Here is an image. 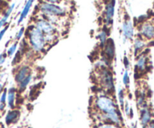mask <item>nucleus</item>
I'll list each match as a JSON object with an SVG mask.
<instances>
[{"label":"nucleus","mask_w":154,"mask_h":128,"mask_svg":"<svg viewBox=\"0 0 154 128\" xmlns=\"http://www.w3.org/2000/svg\"><path fill=\"white\" fill-rule=\"evenodd\" d=\"M95 106L103 114H119L116 105L111 98L106 96H100L96 99Z\"/></svg>","instance_id":"1"},{"label":"nucleus","mask_w":154,"mask_h":128,"mask_svg":"<svg viewBox=\"0 0 154 128\" xmlns=\"http://www.w3.org/2000/svg\"><path fill=\"white\" fill-rule=\"evenodd\" d=\"M29 39L32 49L36 52L43 51L45 45V34L37 29L36 28H32L29 32Z\"/></svg>","instance_id":"2"},{"label":"nucleus","mask_w":154,"mask_h":128,"mask_svg":"<svg viewBox=\"0 0 154 128\" xmlns=\"http://www.w3.org/2000/svg\"><path fill=\"white\" fill-rule=\"evenodd\" d=\"M40 11L45 15L49 17H56V16H63L66 14L64 9L60 7L50 3H42L40 5Z\"/></svg>","instance_id":"3"},{"label":"nucleus","mask_w":154,"mask_h":128,"mask_svg":"<svg viewBox=\"0 0 154 128\" xmlns=\"http://www.w3.org/2000/svg\"><path fill=\"white\" fill-rule=\"evenodd\" d=\"M100 82L103 88L107 91V92L114 93V85L113 79H112V73L106 69H102L100 73Z\"/></svg>","instance_id":"4"},{"label":"nucleus","mask_w":154,"mask_h":128,"mask_svg":"<svg viewBox=\"0 0 154 128\" xmlns=\"http://www.w3.org/2000/svg\"><path fill=\"white\" fill-rule=\"evenodd\" d=\"M35 28L37 29L42 32V33H45V36L48 35H54L55 29L53 26V25L51 23L45 20H39L36 22L35 24Z\"/></svg>","instance_id":"5"},{"label":"nucleus","mask_w":154,"mask_h":128,"mask_svg":"<svg viewBox=\"0 0 154 128\" xmlns=\"http://www.w3.org/2000/svg\"><path fill=\"white\" fill-rule=\"evenodd\" d=\"M140 33L146 39H151L154 38V23L152 22H146L143 23L140 28Z\"/></svg>","instance_id":"6"},{"label":"nucleus","mask_w":154,"mask_h":128,"mask_svg":"<svg viewBox=\"0 0 154 128\" xmlns=\"http://www.w3.org/2000/svg\"><path fill=\"white\" fill-rule=\"evenodd\" d=\"M140 123L143 127L152 121V113L146 104L140 107Z\"/></svg>","instance_id":"7"},{"label":"nucleus","mask_w":154,"mask_h":128,"mask_svg":"<svg viewBox=\"0 0 154 128\" xmlns=\"http://www.w3.org/2000/svg\"><path fill=\"white\" fill-rule=\"evenodd\" d=\"M104 54L106 55V58L107 60H112L115 54V45L112 39H108L104 45Z\"/></svg>","instance_id":"8"},{"label":"nucleus","mask_w":154,"mask_h":128,"mask_svg":"<svg viewBox=\"0 0 154 128\" xmlns=\"http://www.w3.org/2000/svg\"><path fill=\"white\" fill-rule=\"evenodd\" d=\"M122 32L123 36L126 39H132L134 36V28H133L132 22L130 20H125L122 24Z\"/></svg>","instance_id":"9"},{"label":"nucleus","mask_w":154,"mask_h":128,"mask_svg":"<svg viewBox=\"0 0 154 128\" xmlns=\"http://www.w3.org/2000/svg\"><path fill=\"white\" fill-rule=\"evenodd\" d=\"M30 68L29 67H26V66H23L17 71L15 76V81L17 83L20 84L23 79H25L29 75H30Z\"/></svg>","instance_id":"10"},{"label":"nucleus","mask_w":154,"mask_h":128,"mask_svg":"<svg viewBox=\"0 0 154 128\" xmlns=\"http://www.w3.org/2000/svg\"><path fill=\"white\" fill-rule=\"evenodd\" d=\"M114 7H115V1H112L106 5V20L107 26L112 23V17L114 15Z\"/></svg>","instance_id":"11"},{"label":"nucleus","mask_w":154,"mask_h":128,"mask_svg":"<svg viewBox=\"0 0 154 128\" xmlns=\"http://www.w3.org/2000/svg\"><path fill=\"white\" fill-rule=\"evenodd\" d=\"M20 113H19L18 110H11V111L8 112V114L5 116V123L6 124L10 125L11 124L15 123L18 119Z\"/></svg>","instance_id":"12"},{"label":"nucleus","mask_w":154,"mask_h":128,"mask_svg":"<svg viewBox=\"0 0 154 128\" xmlns=\"http://www.w3.org/2000/svg\"><path fill=\"white\" fill-rule=\"evenodd\" d=\"M147 57L143 54L140 56V58L137 60V63H136V68L137 69L138 72H143L146 70L147 67Z\"/></svg>","instance_id":"13"},{"label":"nucleus","mask_w":154,"mask_h":128,"mask_svg":"<svg viewBox=\"0 0 154 128\" xmlns=\"http://www.w3.org/2000/svg\"><path fill=\"white\" fill-rule=\"evenodd\" d=\"M16 90L14 88H11L8 92V105L11 109H14L15 102Z\"/></svg>","instance_id":"14"},{"label":"nucleus","mask_w":154,"mask_h":128,"mask_svg":"<svg viewBox=\"0 0 154 128\" xmlns=\"http://www.w3.org/2000/svg\"><path fill=\"white\" fill-rule=\"evenodd\" d=\"M32 1H28L27 2H26V5L24 6V8H23V11H22L21 14H20V17H19V20H18V23H20L22 21H23V19L25 18V17L27 16V14H29V10H30V8L31 6H32Z\"/></svg>","instance_id":"15"},{"label":"nucleus","mask_w":154,"mask_h":128,"mask_svg":"<svg viewBox=\"0 0 154 128\" xmlns=\"http://www.w3.org/2000/svg\"><path fill=\"white\" fill-rule=\"evenodd\" d=\"M14 6H15V4L13 3L12 5H11V6L9 7V8L7 10V11L5 12V14H4L3 17H2V18L0 20V29H1V28H2V26H3L5 24V23H6L7 20H8V17H9V16L11 15V12H12L13 10H14Z\"/></svg>","instance_id":"16"},{"label":"nucleus","mask_w":154,"mask_h":128,"mask_svg":"<svg viewBox=\"0 0 154 128\" xmlns=\"http://www.w3.org/2000/svg\"><path fill=\"white\" fill-rule=\"evenodd\" d=\"M145 46V43L143 42V41L140 39H136L134 40V54L137 55L140 51L143 48V47Z\"/></svg>","instance_id":"17"},{"label":"nucleus","mask_w":154,"mask_h":128,"mask_svg":"<svg viewBox=\"0 0 154 128\" xmlns=\"http://www.w3.org/2000/svg\"><path fill=\"white\" fill-rule=\"evenodd\" d=\"M31 79H32V75L30 74V75H29V76H28L26 79H23V80L22 81L20 84H19V88H20V91H23V90L26 88V87L27 86L28 84L30 82Z\"/></svg>","instance_id":"18"},{"label":"nucleus","mask_w":154,"mask_h":128,"mask_svg":"<svg viewBox=\"0 0 154 128\" xmlns=\"http://www.w3.org/2000/svg\"><path fill=\"white\" fill-rule=\"evenodd\" d=\"M95 128H122L119 125L112 124H103L101 123L95 127Z\"/></svg>","instance_id":"19"},{"label":"nucleus","mask_w":154,"mask_h":128,"mask_svg":"<svg viewBox=\"0 0 154 128\" xmlns=\"http://www.w3.org/2000/svg\"><path fill=\"white\" fill-rule=\"evenodd\" d=\"M17 42H15V43H14L12 45L10 46V48L7 51V54H8V57H11L14 54V52L16 51V49H17Z\"/></svg>","instance_id":"20"},{"label":"nucleus","mask_w":154,"mask_h":128,"mask_svg":"<svg viewBox=\"0 0 154 128\" xmlns=\"http://www.w3.org/2000/svg\"><path fill=\"white\" fill-rule=\"evenodd\" d=\"M106 33L105 31H102L101 33L99 34V39H100V42H101L102 45H104L106 43V40H107V37H106Z\"/></svg>","instance_id":"21"},{"label":"nucleus","mask_w":154,"mask_h":128,"mask_svg":"<svg viewBox=\"0 0 154 128\" xmlns=\"http://www.w3.org/2000/svg\"><path fill=\"white\" fill-rule=\"evenodd\" d=\"M119 99L121 106H124V91L122 88L119 90Z\"/></svg>","instance_id":"22"},{"label":"nucleus","mask_w":154,"mask_h":128,"mask_svg":"<svg viewBox=\"0 0 154 128\" xmlns=\"http://www.w3.org/2000/svg\"><path fill=\"white\" fill-rule=\"evenodd\" d=\"M123 83L125 86L128 87V85H129V77H128V73L127 70L125 72V73H124Z\"/></svg>","instance_id":"23"},{"label":"nucleus","mask_w":154,"mask_h":128,"mask_svg":"<svg viewBox=\"0 0 154 128\" xmlns=\"http://www.w3.org/2000/svg\"><path fill=\"white\" fill-rule=\"evenodd\" d=\"M7 98V90L5 89V91L2 93L1 97H0V103L5 104Z\"/></svg>","instance_id":"24"},{"label":"nucleus","mask_w":154,"mask_h":128,"mask_svg":"<svg viewBox=\"0 0 154 128\" xmlns=\"http://www.w3.org/2000/svg\"><path fill=\"white\" fill-rule=\"evenodd\" d=\"M20 59H21V54H20V51H18V52L16 54L15 57H14V60H13V61H12L13 65H15V64H17V63H19V61L20 60Z\"/></svg>","instance_id":"25"},{"label":"nucleus","mask_w":154,"mask_h":128,"mask_svg":"<svg viewBox=\"0 0 154 128\" xmlns=\"http://www.w3.org/2000/svg\"><path fill=\"white\" fill-rule=\"evenodd\" d=\"M23 32H24V28L22 27L21 29L19 30V32H18V33L17 34V36H16V39H17V40H19V39L22 37V36H23Z\"/></svg>","instance_id":"26"},{"label":"nucleus","mask_w":154,"mask_h":128,"mask_svg":"<svg viewBox=\"0 0 154 128\" xmlns=\"http://www.w3.org/2000/svg\"><path fill=\"white\" fill-rule=\"evenodd\" d=\"M8 28V26H5L3 29H2V30L0 31V42H1V40H2V38H3L4 35H5V32L7 31Z\"/></svg>","instance_id":"27"},{"label":"nucleus","mask_w":154,"mask_h":128,"mask_svg":"<svg viewBox=\"0 0 154 128\" xmlns=\"http://www.w3.org/2000/svg\"><path fill=\"white\" fill-rule=\"evenodd\" d=\"M5 61V54H0V66H2Z\"/></svg>","instance_id":"28"},{"label":"nucleus","mask_w":154,"mask_h":128,"mask_svg":"<svg viewBox=\"0 0 154 128\" xmlns=\"http://www.w3.org/2000/svg\"><path fill=\"white\" fill-rule=\"evenodd\" d=\"M124 65H125V68H128V66H129V62H128V58L126 57H125V58H124Z\"/></svg>","instance_id":"29"},{"label":"nucleus","mask_w":154,"mask_h":128,"mask_svg":"<svg viewBox=\"0 0 154 128\" xmlns=\"http://www.w3.org/2000/svg\"><path fill=\"white\" fill-rule=\"evenodd\" d=\"M125 113H126V114L128 115L130 114V111H131V109H129V106H128V103L125 104Z\"/></svg>","instance_id":"30"},{"label":"nucleus","mask_w":154,"mask_h":128,"mask_svg":"<svg viewBox=\"0 0 154 128\" xmlns=\"http://www.w3.org/2000/svg\"><path fill=\"white\" fill-rule=\"evenodd\" d=\"M144 128H154V121H151L149 124L144 127Z\"/></svg>","instance_id":"31"},{"label":"nucleus","mask_w":154,"mask_h":128,"mask_svg":"<svg viewBox=\"0 0 154 128\" xmlns=\"http://www.w3.org/2000/svg\"><path fill=\"white\" fill-rule=\"evenodd\" d=\"M2 91H3V85L2 83H0V94L2 92Z\"/></svg>","instance_id":"32"},{"label":"nucleus","mask_w":154,"mask_h":128,"mask_svg":"<svg viewBox=\"0 0 154 128\" xmlns=\"http://www.w3.org/2000/svg\"><path fill=\"white\" fill-rule=\"evenodd\" d=\"M131 128H137V127H136V126H135V125H134V124H133V125H131Z\"/></svg>","instance_id":"33"}]
</instances>
